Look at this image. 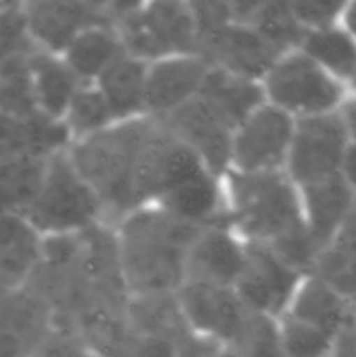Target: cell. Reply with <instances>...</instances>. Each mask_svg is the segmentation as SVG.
Masks as SVG:
<instances>
[{"instance_id":"obj_1","label":"cell","mask_w":356,"mask_h":357,"mask_svg":"<svg viewBox=\"0 0 356 357\" xmlns=\"http://www.w3.org/2000/svg\"><path fill=\"white\" fill-rule=\"evenodd\" d=\"M119 264L129 296L177 293L184 284L185 257L201 227L157 206H142L114 225Z\"/></svg>"},{"instance_id":"obj_2","label":"cell","mask_w":356,"mask_h":357,"mask_svg":"<svg viewBox=\"0 0 356 357\" xmlns=\"http://www.w3.org/2000/svg\"><path fill=\"white\" fill-rule=\"evenodd\" d=\"M222 183L227 222L243 243L271 248L306 229L299 188L285 171H227Z\"/></svg>"},{"instance_id":"obj_3","label":"cell","mask_w":356,"mask_h":357,"mask_svg":"<svg viewBox=\"0 0 356 357\" xmlns=\"http://www.w3.org/2000/svg\"><path fill=\"white\" fill-rule=\"evenodd\" d=\"M145 124L147 117L115 122L68 146L70 160L100 199L108 225H115L140 208L133 180Z\"/></svg>"},{"instance_id":"obj_4","label":"cell","mask_w":356,"mask_h":357,"mask_svg":"<svg viewBox=\"0 0 356 357\" xmlns=\"http://www.w3.org/2000/svg\"><path fill=\"white\" fill-rule=\"evenodd\" d=\"M112 16L126 54L145 63L198 54V24L191 3H112Z\"/></svg>"},{"instance_id":"obj_5","label":"cell","mask_w":356,"mask_h":357,"mask_svg":"<svg viewBox=\"0 0 356 357\" xmlns=\"http://www.w3.org/2000/svg\"><path fill=\"white\" fill-rule=\"evenodd\" d=\"M27 220L42 237L72 236L107 223L103 206L72 164L68 149L52 153Z\"/></svg>"},{"instance_id":"obj_6","label":"cell","mask_w":356,"mask_h":357,"mask_svg":"<svg viewBox=\"0 0 356 357\" xmlns=\"http://www.w3.org/2000/svg\"><path fill=\"white\" fill-rule=\"evenodd\" d=\"M260 84L265 101L295 121L337 112L348 98V87L299 49L279 56Z\"/></svg>"},{"instance_id":"obj_7","label":"cell","mask_w":356,"mask_h":357,"mask_svg":"<svg viewBox=\"0 0 356 357\" xmlns=\"http://www.w3.org/2000/svg\"><path fill=\"white\" fill-rule=\"evenodd\" d=\"M349 139L341 114L297 119L285 173L297 188L341 174Z\"/></svg>"},{"instance_id":"obj_8","label":"cell","mask_w":356,"mask_h":357,"mask_svg":"<svg viewBox=\"0 0 356 357\" xmlns=\"http://www.w3.org/2000/svg\"><path fill=\"white\" fill-rule=\"evenodd\" d=\"M295 119L262 103L232 132L229 171L274 173L285 171Z\"/></svg>"},{"instance_id":"obj_9","label":"cell","mask_w":356,"mask_h":357,"mask_svg":"<svg viewBox=\"0 0 356 357\" xmlns=\"http://www.w3.org/2000/svg\"><path fill=\"white\" fill-rule=\"evenodd\" d=\"M304 278L267 246L244 243V264L234 291L248 310L279 319Z\"/></svg>"},{"instance_id":"obj_10","label":"cell","mask_w":356,"mask_h":357,"mask_svg":"<svg viewBox=\"0 0 356 357\" xmlns=\"http://www.w3.org/2000/svg\"><path fill=\"white\" fill-rule=\"evenodd\" d=\"M23 16L34 47L56 56L86 28L114 24L112 3L98 2H28L23 3Z\"/></svg>"},{"instance_id":"obj_11","label":"cell","mask_w":356,"mask_h":357,"mask_svg":"<svg viewBox=\"0 0 356 357\" xmlns=\"http://www.w3.org/2000/svg\"><path fill=\"white\" fill-rule=\"evenodd\" d=\"M177 298L192 333L223 347L234 340L248 314L234 288L184 282Z\"/></svg>"},{"instance_id":"obj_12","label":"cell","mask_w":356,"mask_h":357,"mask_svg":"<svg viewBox=\"0 0 356 357\" xmlns=\"http://www.w3.org/2000/svg\"><path fill=\"white\" fill-rule=\"evenodd\" d=\"M244 264V243L229 222L202 227L185 257L184 282L234 288Z\"/></svg>"},{"instance_id":"obj_13","label":"cell","mask_w":356,"mask_h":357,"mask_svg":"<svg viewBox=\"0 0 356 357\" xmlns=\"http://www.w3.org/2000/svg\"><path fill=\"white\" fill-rule=\"evenodd\" d=\"M209 65L199 54H178L156 59L147 66L145 114L163 119L199 96Z\"/></svg>"},{"instance_id":"obj_14","label":"cell","mask_w":356,"mask_h":357,"mask_svg":"<svg viewBox=\"0 0 356 357\" xmlns=\"http://www.w3.org/2000/svg\"><path fill=\"white\" fill-rule=\"evenodd\" d=\"M157 121L163 122L178 142L192 150L213 174L223 178L229 171L234 131L206 107L205 101L194 98L173 114Z\"/></svg>"},{"instance_id":"obj_15","label":"cell","mask_w":356,"mask_h":357,"mask_svg":"<svg viewBox=\"0 0 356 357\" xmlns=\"http://www.w3.org/2000/svg\"><path fill=\"white\" fill-rule=\"evenodd\" d=\"M54 330V314L30 286L0 296V357H31Z\"/></svg>"},{"instance_id":"obj_16","label":"cell","mask_w":356,"mask_h":357,"mask_svg":"<svg viewBox=\"0 0 356 357\" xmlns=\"http://www.w3.org/2000/svg\"><path fill=\"white\" fill-rule=\"evenodd\" d=\"M299 194L306 229L321 253L348 220L356 195L341 174L299 188Z\"/></svg>"},{"instance_id":"obj_17","label":"cell","mask_w":356,"mask_h":357,"mask_svg":"<svg viewBox=\"0 0 356 357\" xmlns=\"http://www.w3.org/2000/svg\"><path fill=\"white\" fill-rule=\"evenodd\" d=\"M44 237L24 216H0V293L24 288L42 261Z\"/></svg>"},{"instance_id":"obj_18","label":"cell","mask_w":356,"mask_h":357,"mask_svg":"<svg viewBox=\"0 0 356 357\" xmlns=\"http://www.w3.org/2000/svg\"><path fill=\"white\" fill-rule=\"evenodd\" d=\"M353 307L355 303L335 291L330 284L311 274L300 281L288 309L281 317L297 321L335 340L351 317Z\"/></svg>"},{"instance_id":"obj_19","label":"cell","mask_w":356,"mask_h":357,"mask_svg":"<svg viewBox=\"0 0 356 357\" xmlns=\"http://www.w3.org/2000/svg\"><path fill=\"white\" fill-rule=\"evenodd\" d=\"M70 145L72 139L61 121L42 114L20 117L0 110V159L23 153L51 157Z\"/></svg>"},{"instance_id":"obj_20","label":"cell","mask_w":356,"mask_h":357,"mask_svg":"<svg viewBox=\"0 0 356 357\" xmlns=\"http://www.w3.org/2000/svg\"><path fill=\"white\" fill-rule=\"evenodd\" d=\"M198 98L232 131L251 112L265 103L260 80L248 79L215 66L209 68Z\"/></svg>"},{"instance_id":"obj_21","label":"cell","mask_w":356,"mask_h":357,"mask_svg":"<svg viewBox=\"0 0 356 357\" xmlns=\"http://www.w3.org/2000/svg\"><path fill=\"white\" fill-rule=\"evenodd\" d=\"M147 66L149 63L135 56L122 54L94 82L117 122L147 117Z\"/></svg>"},{"instance_id":"obj_22","label":"cell","mask_w":356,"mask_h":357,"mask_svg":"<svg viewBox=\"0 0 356 357\" xmlns=\"http://www.w3.org/2000/svg\"><path fill=\"white\" fill-rule=\"evenodd\" d=\"M28 70L37 112L54 121H61L73 94L82 84L70 72L61 56L38 49H34L28 56Z\"/></svg>"},{"instance_id":"obj_23","label":"cell","mask_w":356,"mask_h":357,"mask_svg":"<svg viewBox=\"0 0 356 357\" xmlns=\"http://www.w3.org/2000/svg\"><path fill=\"white\" fill-rule=\"evenodd\" d=\"M126 319L140 335L180 345L192 331L178 303L177 293L128 296Z\"/></svg>"},{"instance_id":"obj_24","label":"cell","mask_w":356,"mask_h":357,"mask_svg":"<svg viewBox=\"0 0 356 357\" xmlns=\"http://www.w3.org/2000/svg\"><path fill=\"white\" fill-rule=\"evenodd\" d=\"M126 54L114 24H94L77 35L63 51L61 59L80 84H94L98 77Z\"/></svg>"},{"instance_id":"obj_25","label":"cell","mask_w":356,"mask_h":357,"mask_svg":"<svg viewBox=\"0 0 356 357\" xmlns=\"http://www.w3.org/2000/svg\"><path fill=\"white\" fill-rule=\"evenodd\" d=\"M49 157L13 155L0 159V216H24L34 206Z\"/></svg>"},{"instance_id":"obj_26","label":"cell","mask_w":356,"mask_h":357,"mask_svg":"<svg viewBox=\"0 0 356 357\" xmlns=\"http://www.w3.org/2000/svg\"><path fill=\"white\" fill-rule=\"evenodd\" d=\"M311 274L356 303V202L337 236L320 253Z\"/></svg>"},{"instance_id":"obj_27","label":"cell","mask_w":356,"mask_h":357,"mask_svg":"<svg viewBox=\"0 0 356 357\" xmlns=\"http://www.w3.org/2000/svg\"><path fill=\"white\" fill-rule=\"evenodd\" d=\"M299 51L344 86L356 72V38L342 23L307 30Z\"/></svg>"},{"instance_id":"obj_28","label":"cell","mask_w":356,"mask_h":357,"mask_svg":"<svg viewBox=\"0 0 356 357\" xmlns=\"http://www.w3.org/2000/svg\"><path fill=\"white\" fill-rule=\"evenodd\" d=\"M61 122L73 143L110 128L117 121L96 86L84 84L73 94Z\"/></svg>"},{"instance_id":"obj_29","label":"cell","mask_w":356,"mask_h":357,"mask_svg":"<svg viewBox=\"0 0 356 357\" xmlns=\"http://www.w3.org/2000/svg\"><path fill=\"white\" fill-rule=\"evenodd\" d=\"M227 349L237 357H288L274 317L248 310L239 331Z\"/></svg>"},{"instance_id":"obj_30","label":"cell","mask_w":356,"mask_h":357,"mask_svg":"<svg viewBox=\"0 0 356 357\" xmlns=\"http://www.w3.org/2000/svg\"><path fill=\"white\" fill-rule=\"evenodd\" d=\"M23 16V3L0 2V65L34 51Z\"/></svg>"},{"instance_id":"obj_31","label":"cell","mask_w":356,"mask_h":357,"mask_svg":"<svg viewBox=\"0 0 356 357\" xmlns=\"http://www.w3.org/2000/svg\"><path fill=\"white\" fill-rule=\"evenodd\" d=\"M348 3L330 2V0H302V2H288L290 10L297 23L304 30L330 26L342 23V16Z\"/></svg>"},{"instance_id":"obj_32","label":"cell","mask_w":356,"mask_h":357,"mask_svg":"<svg viewBox=\"0 0 356 357\" xmlns=\"http://www.w3.org/2000/svg\"><path fill=\"white\" fill-rule=\"evenodd\" d=\"M223 345L192 333L177 349L175 357H220Z\"/></svg>"},{"instance_id":"obj_33","label":"cell","mask_w":356,"mask_h":357,"mask_svg":"<svg viewBox=\"0 0 356 357\" xmlns=\"http://www.w3.org/2000/svg\"><path fill=\"white\" fill-rule=\"evenodd\" d=\"M339 114H341L342 122H344L349 139L356 143V96L348 94L342 107L339 108Z\"/></svg>"},{"instance_id":"obj_34","label":"cell","mask_w":356,"mask_h":357,"mask_svg":"<svg viewBox=\"0 0 356 357\" xmlns=\"http://www.w3.org/2000/svg\"><path fill=\"white\" fill-rule=\"evenodd\" d=\"M341 176L344 178V181L349 185L353 194L356 195V143L355 142L349 143L348 150H346Z\"/></svg>"},{"instance_id":"obj_35","label":"cell","mask_w":356,"mask_h":357,"mask_svg":"<svg viewBox=\"0 0 356 357\" xmlns=\"http://www.w3.org/2000/svg\"><path fill=\"white\" fill-rule=\"evenodd\" d=\"M342 24L351 31L353 37L356 38V2L348 3L344 10V16H342Z\"/></svg>"},{"instance_id":"obj_36","label":"cell","mask_w":356,"mask_h":357,"mask_svg":"<svg viewBox=\"0 0 356 357\" xmlns=\"http://www.w3.org/2000/svg\"><path fill=\"white\" fill-rule=\"evenodd\" d=\"M348 94H353V96H356V72L353 73V77L351 79H349V82H348Z\"/></svg>"},{"instance_id":"obj_37","label":"cell","mask_w":356,"mask_h":357,"mask_svg":"<svg viewBox=\"0 0 356 357\" xmlns=\"http://www.w3.org/2000/svg\"><path fill=\"white\" fill-rule=\"evenodd\" d=\"M220 357H237V356L234 354V352L230 351V349L223 347V349H222V354H220Z\"/></svg>"},{"instance_id":"obj_38","label":"cell","mask_w":356,"mask_h":357,"mask_svg":"<svg viewBox=\"0 0 356 357\" xmlns=\"http://www.w3.org/2000/svg\"><path fill=\"white\" fill-rule=\"evenodd\" d=\"M87 357H96V356H94V354H91V352H89V356H87Z\"/></svg>"},{"instance_id":"obj_39","label":"cell","mask_w":356,"mask_h":357,"mask_svg":"<svg viewBox=\"0 0 356 357\" xmlns=\"http://www.w3.org/2000/svg\"><path fill=\"white\" fill-rule=\"evenodd\" d=\"M3 295V293H0V296H2Z\"/></svg>"}]
</instances>
